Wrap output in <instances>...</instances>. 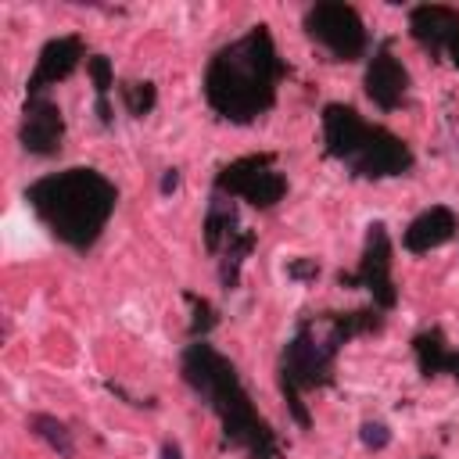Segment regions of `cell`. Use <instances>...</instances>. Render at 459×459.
I'll return each instance as SVG.
<instances>
[{
	"instance_id": "obj_5",
	"label": "cell",
	"mask_w": 459,
	"mask_h": 459,
	"mask_svg": "<svg viewBox=\"0 0 459 459\" xmlns=\"http://www.w3.org/2000/svg\"><path fill=\"white\" fill-rule=\"evenodd\" d=\"M323 143H326L330 158H337L362 179L405 176L412 169L409 143L402 136H394L391 129L366 122L351 104L323 108Z\"/></svg>"
},
{
	"instance_id": "obj_6",
	"label": "cell",
	"mask_w": 459,
	"mask_h": 459,
	"mask_svg": "<svg viewBox=\"0 0 459 459\" xmlns=\"http://www.w3.org/2000/svg\"><path fill=\"white\" fill-rule=\"evenodd\" d=\"M201 233H204V247L219 258V283H222V290H233L240 283V269H244L247 255L258 244V233L240 222L237 204L226 194H212Z\"/></svg>"
},
{
	"instance_id": "obj_2",
	"label": "cell",
	"mask_w": 459,
	"mask_h": 459,
	"mask_svg": "<svg viewBox=\"0 0 459 459\" xmlns=\"http://www.w3.org/2000/svg\"><path fill=\"white\" fill-rule=\"evenodd\" d=\"M283 75L287 65L276 54L269 25H251L244 36L230 39L212 54L201 86L208 108L222 122L247 126L276 104V90Z\"/></svg>"
},
{
	"instance_id": "obj_17",
	"label": "cell",
	"mask_w": 459,
	"mask_h": 459,
	"mask_svg": "<svg viewBox=\"0 0 459 459\" xmlns=\"http://www.w3.org/2000/svg\"><path fill=\"white\" fill-rule=\"evenodd\" d=\"M29 430L43 441V445H50V452H57L61 459H68L72 452H75V441H72V430L57 420V416H47V412H32L29 416Z\"/></svg>"
},
{
	"instance_id": "obj_8",
	"label": "cell",
	"mask_w": 459,
	"mask_h": 459,
	"mask_svg": "<svg viewBox=\"0 0 459 459\" xmlns=\"http://www.w3.org/2000/svg\"><path fill=\"white\" fill-rule=\"evenodd\" d=\"M215 194L240 197L251 208H273L287 194V176L276 169L273 154H244L215 172Z\"/></svg>"
},
{
	"instance_id": "obj_13",
	"label": "cell",
	"mask_w": 459,
	"mask_h": 459,
	"mask_svg": "<svg viewBox=\"0 0 459 459\" xmlns=\"http://www.w3.org/2000/svg\"><path fill=\"white\" fill-rule=\"evenodd\" d=\"M362 86H366V97H369L380 111H394V108L405 100V93H409V72H405V65L391 54V43H380V47L373 50V57H369V65H366Z\"/></svg>"
},
{
	"instance_id": "obj_4",
	"label": "cell",
	"mask_w": 459,
	"mask_h": 459,
	"mask_svg": "<svg viewBox=\"0 0 459 459\" xmlns=\"http://www.w3.org/2000/svg\"><path fill=\"white\" fill-rule=\"evenodd\" d=\"M25 201L54 240L72 251H90L115 215L118 186L90 165H72L32 179L25 186Z\"/></svg>"
},
{
	"instance_id": "obj_22",
	"label": "cell",
	"mask_w": 459,
	"mask_h": 459,
	"mask_svg": "<svg viewBox=\"0 0 459 459\" xmlns=\"http://www.w3.org/2000/svg\"><path fill=\"white\" fill-rule=\"evenodd\" d=\"M176 186H179V169H165V176H161V194L169 197V194H176Z\"/></svg>"
},
{
	"instance_id": "obj_11",
	"label": "cell",
	"mask_w": 459,
	"mask_h": 459,
	"mask_svg": "<svg viewBox=\"0 0 459 459\" xmlns=\"http://www.w3.org/2000/svg\"><path fill=\"white\" fill-rule=\"evenodd\" d=\"M18 140H22V147H25L32 158H54V154L61 151V140H65V115H61V108H57L47 93L25 97Z\"/></svg>"
},
{
	"instance_id": "obj_14",
	"label": "cell",
	"mask_w": 459,
	"mask_h": 459,
	"mask_svg": "<svg viewBox=\"0 0 459 459\" xmlns=\"http://www.w3.org/2000/svg\"><path fill=\"white\" fill-rule=\"evenodd\" d=\"M455 233H459L455 212H452L448 204H430V208H423V212L405 226L402 244H405V251H412V255H427V251L448 244Z\"/></svg>"
},
{
	"instance_id": "obj_19",
	"label": "cell",
	"mask_w": 459,
	"mask_h": 459,
	"mask_svg": "<svg viewBox=\"0 0 459 459\" xmlns=\"http://www.w3.org/2000/svg\"><path fill=\"white\" fill-rule=\"evenodd\" d=\"M183 298H186V305H190V341H204V337L215 330L219 316H215V308H212L208 298H201V294H194V290H186Z\"/></svg>"
},
{
	"instance_id": "obj_3",
	"label": "cell",
	"mask_w": 459,
	"mask_h": 459,
	"mask_svg": "<svg viewBox=\"0 0 459 459\" xmlns=\"http://www.w3.org/2000/svg\"><path fill=\"white\" fill-rule=\"evenodd\" d=\"M179 369H183L186 387L215 412L226 445L240 448L247 459H276L280 455L269 420L255 409L237 366L222 351H215L208 341H194L183 348Z\"/></svg>"
},
{
	"instance_id": "obj_9",
	"label": "cell",
	"mask_w": 459,
	"mask_h": 459,
	"mask_svg": "<svg viewBox=\"0 0 459 459\" xmlns=\"http://www.w3.org/2000/svg\"><path fill=\"white\" fill-rule=\"evenodd\" d=\"M391 233L384 222H369L366 230V240H362V255H359V265L351 273H337V287L344 290H369L373 305L380 312H391L394 301H398V287L391 280Z\"/></svg>"
},
{
	"instance_id": "obj_23",
	"label": "cell",
	"mask_w": 459,
	"mask_h": 459,
	"mask_svg": "<svg viewBox=\"0 0 459 459\" xmlns=\"http://www.w3.org/2000/svg\"><path fill=\"white\" fill-rule=\"evenodd\" d=\"M161 459H183L179 445H176V441H165V445H161Z\"/></svg>"
},
{
	"instance_id": "obj_1",
	"label": "cell",
	"mask_w": 459,
	"mask_h": 459,
	"mask_svg": "<svg viewBox=\"0 0 459 459\" xmlns=\"http://www.w3.org/2000/svg\"><path fill=\"white\" fill-rule=\"evenodd\" d=\"M380 330H384V312L377 305L351 308V312H312L298 319L294 333L280 351L276 373H280V394L287 402V412L301 430L312 427L305 391L326 387L333 380V359L348 341L362 333H380Z\"/></svg>"
},
{
	"instance_id": "obj_20",
	"label": "cell",
	"mask_w": 459,
	"mask_h": 459,
	"mask_svg": "<svg viewBox=\"0 0 459 459\" xmlns=\"http://www.w3.org/2000/svg\"><path fill=\"white\" fill-rule=\"evenodd\" d=\"M359 441H362L366 448L380 452V448L391 445V430H387V423H380V420H366V423L359 427Z\"/></svg>"
},
{
	"instance_id": "obj_16",
	"label": "cell",
	"mask_w": 459,
	"mask_h": 459,
	"mask_svg": "<svg viewBox=\"0 0 459 459\" xmlns=\"http://www.w3.org/2000/svg\"><path fill=\"white\" fill-rule=\"evenodd\" d=\"M86 72L93 79V93H97V118L100 126H111V90H115V68H111V57L108 54H90L86 57Z\"/></svg>"
},
{
	"instance_id": "obj_18",
	"label": "cell",
	"mask_w": 459,
	"mask_h": 459,
	"mask_svg": "<svg viewBox=\"0 0 459 459\" xmlns=\"http://www.w3.org/2000/svg\"><path fill=\"white\" fill-rule=\"evenodd\" d=\"M118 93H122V104H126V111L133 115V118H143V115H151L154 111V104H158V86L154 82H140V79H133V82H122L118 86Z\"/></svg>"
},
{
	"instance_id": "obj_12",
	"label": "cell",
	"mask_w": 459,
	"mask_h": 459,
	"mask_svg": "<svg viewBox=\"0 0 459 459\" xmlns=\"http://www.w3.org/2000/svg\"><path fill=\"white\" fill-rule=\"evenodd\" d=\"M82 61H86V43H82V36L68 32V36L47 39L43 50H39V57H36V68H32V75H29V97L47 93L50 86L65 82Z\"/></svg>"
},
{
	"instance_id": "obj_15",
	"label": "cell",
	"mask_w": 459,
	"mask_h": 459,
	"mask_svg": "<svg viewBox=\"0 0 459 459\" xmlns=\"http://www.w3.org/2000/svg\"><path fill=\"white\" fill-rule=\"evenodd\" d=\"M412 355H416V366H420V377H455L459 380V348H452L445 341V333L437 326H427L412 337Z\"/></svg>"
},
{
	"instance_id": "obj_7",
	"label": "cell",
	"mask_w": 459,
	"mask_h": 459,
	"mask_svg": "<svg viewBox=\"0 0 459 459\" xmlns=\"http://www.w3.org/2000/svg\"><path fill=\"white\" fill-rule=\"evenodd\" d=\"M305 32L337 61H359L366 54V22L344 0H319L305 11Z\"/></svg>"
},
{
	"instance_id": "obj_10",
	"label": "cell",
	"mask_w": 459,
	"mask_h": 459,
	"mask_svg": "<svg viewBox=\"0 0 459 459\" xmlns=\"http://www.w3.org/2000/svg\"><path fill=\"white\" fill-rule=\"evenodd\" d=\"M409 32L430 57L445 54L459 68V11L455 7H448V4L409 7Z\"/></svg>"
},
{
	"instance_id": "obj_24",
	"label": "cell",
	"mask_w": 459,
	"mask_h": 459,
	"mask_svg": "<svg viewBox=\"0 0 459 459\" xmlns=\"http://www.w3.org/2000/svg\"><path fill=\"white\" fill-rule=\"evenodd\" d=\"M423 459H434V455H423Z\"/></svg>"
},
{
	"instance_id": "obj_21",
	"label": "cell",
	"mask_w": 459,
	"mask_h": 459,
	"mask_svg": "<svg viewBox=\"0 0 459 459\" xmlns=\"http://www.w3.org/2000/svg\"><path fill=\"white\" fill-rule=\"evenodd\" d=\"M287 276L298 280V283H308V280L319 276V262L316 258H290L287 262Z\"/></svg>"
}]
</instances>
